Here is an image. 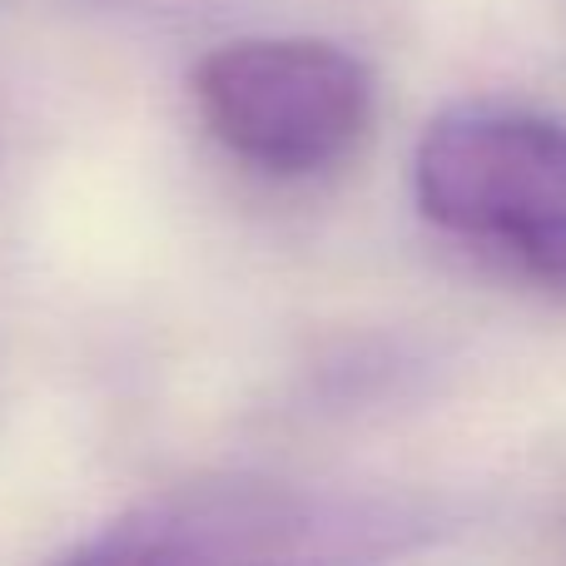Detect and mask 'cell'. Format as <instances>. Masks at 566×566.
<instances>
[{
	"label": "cell",
	"mask_w": 566,
	"mask_h": 566,
	"mask_svg": "<svg viewBox=\"0 0 566 566\" xmlns=\"http://www.w3.org/2000/svg\"><path fill=\"white\" fill-rule=\"evenodd\" d=\"M432 224L502 244L532 279L566 289V125L517 109H452L412 155Z\"/></svg>",
	"instance_id": "6da1fadb"
},
{
	"label": "cell",
	"mask_w": 566,
	"mask_h": 566,
	"mask_svg": "<svg viewBox=\"0 0 566 566\" xmlns=\"http://www.w3.org/2000/svg\"><path fill=\"white\" fill-rule=\"evenodd\" d=\"M209 135L269 175H318L353 155L373 119V80L328 40H229L195 70Z\"/></svg>",
	"instance_id": "7a4b0ae2"
}]
</instances>
